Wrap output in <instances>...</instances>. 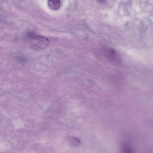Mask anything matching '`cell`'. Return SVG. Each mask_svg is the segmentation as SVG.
Returning a JSON list of instances; mask_svg holds the SVG:
<instances>
[{
  "mask_svg": "<svg viewBox=\"0 0 153 153\" xmlns=\"http://www.w3.org/2000/svg\"><path fill=\"white\" fill-rule=\"evenodd\" d=\"M48 6L53 10H58L60 8L61 2L59 0H50L48 2Z\"/></svg>",
  "mask_w": 153,
  "mask_h": 153,
  "instance_id": "obj_3",
  "label": "cell"
},
{
  "mask_svg": "<svg viewBox=\"0 0 153 153\" xmlns=\"http://www.w3.org/2000/svg\"><path fill=\"white\" fill-rule=\"evenodd\" d=\"M68 141L71 145L74 147L79 146L81 142L79 139L74 136L69 137Z\"/></svg>",
  "mask_w": 153,
  "mask_h": 153,
  "instance_id": "obj_5",
  "label": "cell"
},
{
  "mask_svg": "<svg viewBox=\"0 0 153 153\" xmlns=\"http://www.w3.org/2000/svg\"><path fill=\"white\" fill-rule=\"evenodd\" d=\"M121 151L122 153H135L133 147L127 143H124L121 146Z\"/></svg>",
  "mask_w": 153,
  "mask_h": 153,
  "instance_id": "obj_4",
  "label": "cell"
},
{
  "mask_svg": "<svg viewBox=\"0 0 153 153\" xmlns=\"http://www.w3.org/2000/svg\"><path fill=\"white\" fill-rule=\"evenodd\" d=\"M103 51L104 55L107 59L114 62H121L120 56L114 49L109 47L105 46L103 48Z\"/></svg>",
  "mask_w": 153,
  "mask_h": 153,
  "instance_id": "obj_2",
  "label": "cell"
},
{
  "mask_svg": "<svg viewBox=\"0 0 153 153\" xmlns=\"http://www.w3.org/2000/svg\"><path fill=\"white\" fill-rule=\"evenodd\" d=\"M15 60L17 63L22 64H26L27 60L24 57L21 56H17L15 57Z\"/></svg>",
  "mask_w": 153,
  "mask_h": 153,
  "instance_id": "obj_6",
  "label": "cell"
},
{
  "mask_svg": "<svg viewBox=\"0 0 153 153\" xmlns=\"http://www.w3.org/2000/svg\"><path fill=\"white\" fill-rule=\"evenodd\" d=\"M29 36L31 40V46L34 50H40L47 47L50 44V40L45 37L29 34Z\"/></svg>",
  "mask_w": 153,
  "mask_h": 153,
  "instance_id": "obj_1",
  "label": "cell"
}]
</instances>
